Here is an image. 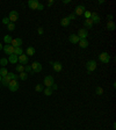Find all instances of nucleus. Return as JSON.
<instances>
[{
  "label": "nucleus",
  "instance_id": "36",
  "mask_svg": "<svg viewBox=\"0 0 116 130\" xmlns=\"http://www.w3.org/2000/svg\"><path fill=\"white\" fill-rule=\"evenodd\" d=\"M2 23H4V24H9V23H11V21H9V19H8V18H4V19H2Z\"/></svg>",
  "mask_w": 116,
  "mask_h": 130
},
{
  "label": "nucleus",
  "instance_id": "42",
  "mask_svg": "<svg viewBox=\"0 0 116 130\" xmlns=\"http://www.w3.org/2000/svg\"><path fill=\"white\" fill-rule=\"evenodd\" d=\"M70 2H71V1H70V0H64V1H63V4H65V5L70 4Z\"/></svg>",
  "mask_w": 116,
  "mask_h": 130
},
{
  "label": "nucleus",
  "instance_id": "13",
  "mask_svg": "<svg viewBox=\"0 0 116 130\" xmlns=\"http://www.w3.org/2000/svg\"><path fill=\"white\" fill-rule=\"evenodd\" d=\"M19 57V62H20V64L21 65H27L28 64V56H26L24 54H22L21 56H18Z\"/></svg>",
  "mask_w": 116,
  "mask_h": 130
},
{
  "label": "nucleus",
  "instance_id": "17",
  "mask_svg": "<svg viewBox=\"0 0 116 130\" xmlns=\"http://www.w3.org/2000/svg\"><path fill=\"white\" fill-rule=\"evenodd\" d=\"M69 41L71 43H73V44H76V43L79 42V37H78L76 34H72V35H70V37H69Z\"/></svg>",
  "mask_w": 116,
  "mask_h": 130
},
{
  "label": "nucleus",
  "instance_id": "37",
  "mask_svg": "<svg viewBox=\"0 0 116 130\" xmlns=\"http://www.w3.org/2000/svg\"><path fill=\"white\" fill-rule=\"evenodd\" d=\"M67 18H69L70 21H71V20H74V19H76V14H74V13H71V14H70Z\"/></svg>",
  "mask_w": 116,
  "mask_h": 130
},
{
  "label": "nucleus",
  "instance_id": "35",
  "mask_svg": "<svg viewBox=\"0 0 116 130\" xmlns=\"http://www.w3.org/2000/svg\"><path fill=\"white\" fill-rule=\"evenodd\" d=\"M24 70H26V72H29V73H34L31 71V66L30 65H24Z\"/></svg>",
  "mask_w": 116,
  "mask_h": 130
},
{
  "label": "nucleus",
  "instance_id": "5",
  "mask_svg": "<svg viewBox=\"0 0 116 130\" xmlns=\"http://www.w3.org/2000/svg\"><path fill=\"white\" fill-rule=\"evenodd\" d=\"M77 36L79 37V40H84V38H86L88 36V31H87V29H85V28H80V29L78 30Z\"/></svg>",
  "mask_w": 116,
  "mask_h": 130
},
{
  "label": "nucleus",
  "instance_id": "23",
  "mask_svg": "<svg viewBox=\"0 0 116 130\" xmlns=\"http://www.w3.org/2000/svg\"><path fill=\"white\" fill-rule=\"evenodd\" d=\"M23 54V49L21 46H18V48H14V55L16 56H21Z\"/></svg>",
  "mask_w": 116,
  "mask_h": 130
},
{
  "label": "nucleus",
  "instance_id": "43",
  "mask_svg": "<svg viewBox=\"0 0 116 130\" xmlns=\"http://www.w3.org/2000/svg\"><path fill=\"white\" fill-rule=\"evenodd\" d=\"M107 18H108V19H109V21H112V19H113V15H112V14H110V15H108V16H107Z\"/></svg>",
  "mask_w": 116,
  "mask_h": 130
},
{
  "label": "nucleus",
  "instance_id": "6",
  "mask_svg": "<svg viewBox=\"0 0 116 130\" xmlns=\"http://www.w3.org/2000/svg\"><path fill=\"white\" fill-rule=\"evenodd\" d=\"M55 84V79L52 76H46L44 78V85L46 87H52V85Z\"/></svg>",
  "mask_w": 116,
  "mask_h": 130
},
{
  "label": "nucleus",
  "instance_id": "28",
  "mask_svg": "<svg viewBox=\"0 0 116 130\" xmlns=\"http://www.w3.org/2000/svg\"><path fill=\"white\" fill-rule=\"evenodd\" d=\"M95 93H97V95H102L103 94V88L100 87V86H97L95 88Z\"/></svg>",
  "mask_w": 116,
  "mask_h": 130
},
{
  "label": "nucleus",
  "instance_id": "4",
  "mask_svg": "<svg viewBox=\"0 0 116 130\" xmlns=\"http://www.w3.org/2000/svg\"><path fill=\"white\" fill-rule=\"evenodd\" d=\"M8 19H9V21L12 23H15L18 21V19H19V13L16 11H11L9 12V15H8Z\"/></svg>",
  "mask_w": 116,
  "mask_h": 130
},
{
  "label": "nucleus",
  "instance_id": "45",
  "mask_svg": "<svg viewBox=\"0 0 116 130\" xmlns=\"http://www.w3.org/2000/svg\"><path fill=\"white\" fill-rule=\"evenodd\" d=\"M1 50H2V44L0 43V51H1Z\"/></svg>",
  "mask_w": 116,
  "mask_h": 130
},
{
  "label": "nucleus",
  "instance_id": "2",
  "mask_svg": "<svg viewBox=\"0 0 116 130\" xmlns=\"http://www.w3.org/2000/svg\"><path fill=\"white\" fill-rule=\"evenodd\" d=\"M7 87L9 88L11 92H16L19 89V83H18V80H11Z\"/></svg>",
  "mask_w": 116,
  "mask_h": 130
},
{
  "label": "nucleus",
  "instance_id": "40",
  "mask_svg": "<svg viewBox=\"0 0 116 130\" xmlns=\"http://www.w3.org/2000/svg\"><path fill=\"white\" fill-rule=\"evenodd\" d=\"M52 5H54V0H50V1L48 2V6H49V7H51Z\"/></svg>",
  "mask_w": 116,
  "mask_h": 130
},
{
  "label": "nucleus",
  "instance_id": "14",
  "mask_svg": "<svg viewBox=\"0 0 116 130\" xmlns=\"http://www.w3.org/2000/svg\"><path fill=\"white\" fill-rule=\"evenodd\" d=\"M91 20L93 21V23H100V16H99V14L95 13V12L91 14Z\"/></svg>",
  "mask_w": 116,
  "mask_h": 130
},
{
  "label": "nucleus",
  "instance_id": "19",
  "mask_svg": "<svg viewBox=\"0 0 116 130\" xmlns=\"http://www.w3.org/2000/svg\"><path fill=\"white\" fill-rule=\"evenodd\" d=\"M60 24H62L63 27H69L70 26V20L67 16H65V18H63L62 20H60Z\"/></svg>",
  "mask_w": 116,
  "mask_h": 130
},
{
  "label": "nucleus",
  "instance_id": "20",
  "mask_svg": "<svg viewBox=\"0 0 116 130\" xmlns=\"http://www.w3.org/2000/svg\"><path fill=\"white\" fill-rule=\"evenodd\" d=\"M93 24H94V23H93V21L91 19H85L84 20V26H85L86 28H92Z\"/></svg>",
  "mask_w": 116,
  "mask_h": 130
},
{
  "label": "nucleus",
  "instance_id": "39",
  "mask_svg": "<svg viewBox=\"0 0 116 130\" xmlns=\"http://www.w3.org/2000/svg\"><path fill=\"white\" fill-rule=\"evenodd\" d=\"M37 31H39V35H43V33H44V30H43V28H42V27H39Z\"/></svg>",
  "mask_w": 116,
  "mask_h": 130
},
{
  "label": "nucleus",
  "instance_id": "10",
  "mask_svg": "<svg viewBox=\"0 0 116 130\" xmlns=\"http://www.w3.org/2000/svg\"><path fill=\"white\" fill-rule=\"evenodd\" d=\"M86 11V8H85V6L84 5H78L77 7H76V9H74V14L76 15H82L84 14V12Z\"/></svg>",
  "mask_w": 116,
  "mask_h": 130
},
{
  "label": "nucleus",
  "instance_id": "33",
  "mask_svg": "<svg viewBox=\"0 0 116 130\" xmlns=\"http://www.w3.org/2000/svg\"><path fill=\"white\" fill-rule=\"evenodd\" d=\"M16 71H18V72H23V71H24V66H23V65H16Z\"/></svg>",
  "mask_w": 116,
  "mask_h": 130
},
{
  "label": "nucleus",
  "instance_id": "9",
  "mask_svg": "<svg viewBox=\"0 0 116 130\" xmlns=\"http://www.w3.org/2000/svg\"><path fill=\"white\" fill-rule=\"evenodd\" d=\"M51 65H52V69L56 72H60L63 69V65L60 62H51Z\"/></svg>",
  "mask_w": 116,
  "mask_h": 130
},
{
  "label": "nucleus",
  "instance_id": "21",
  "mask_svg": "<svg viewBox=\"0 0 116 130\" xmlns=\"http://www.w3.org/2000/svg\"><path fill=\"white\" fill-rule=\"evenodd\" d=\"M26 54H27V56H34L35 55V49L33 48V46H28L27 50H26Z\"/></svg>",
  "mask_w": 116,
  "mask_h": 130
},
{
  "label": "nucleus",
  "instance_id": "27",
  "mask_svg": "<svg viewBox=\"0 0 116 130\" xmlns=\"http://www.w3.org/2000/svg\"><path fill=\"white\" fill-rule=\"evenodd\" d=\"M12 36H9V35H6V36H4V41H5V43L6 44H11V42H12Z\"/></svg>",
  "mask_w": 116,
  "mask_h": 130
},
{
  "label": "nucleus",
  "instance_id": "44",
  "mask_svg": "<svg viewBox=\"0 0 116 130\" xmlns=\"http://www.w3.org/2000/svg\"><path fill=\"white\" fill-rule=\"evenodd\" d=\"M102 4H104L103 0H99V5H102Z\"/></svg>",
  "mask_w": 116,
  "mask_h": 130
},
{
  "label": "nucleus",
  "instance_id": "31",
  "mask_svg": "<svg viewBox=\"0 0 116 130\" xmlns=\"http://www.w3.org/2000/svg\"><path fill=\"white\" fill-rule=\"evenodd\" d=\"M7 29L9 31H13L14 29H15V23H9V24H7Z\"/></svg>",
  "mask_w": 116,
  "mask_h": 130
},
{
  "label": "nucleus",
  "instance_id": "29",
  "mask_svg": "<svg viewBox=\"0 0 116 130\" xmlns=\"http://www.w3.org/2000/svg\"><path fill=\"white\" fill-rule=\"evenodd\" d=\"M7 74H8V71L6 67H1L0 69V76L1 77H5V76H7Z\"/></svg>",
  "mask_w": 116,
  "mask_h": 130
},
{
  "label": "nucleus",
  "instance_id": "3",
  "mask_svg": "<svg viewBox=\"0 0 116 130\" xmlns=\"http://www.w3.org/2000/svg\"><path fill=\"white\" fill-rule=\"evenodd\" d=\"M99 59H100V62L104 63V64H108L109 62H110V55L108 52H102L99 56Z\"/></svg>",
  "mask_w": 116,
  "mask_h": 130
},
{
  "label": "nucleus",
  "instance_id": "30",
  "mask_svg": "<svg viewBox=\"0 0 116 130\" xmlns=\"http://www.w3.org/2000/svg\"><path fill=\"white\" fill-rule=\"evenodd\" d=\"M7 63H8L7 58H1V59H0V65H1V67H5V66L7 65Z\"/></svg>",
  "mask_w": 116,
  "mask_h": 130
},
{
  "label": "nucleus",
  "instance_id": "38",
  "mask_svg": "<svg viewBox=\"0 0 116 130\" xmlns=\"http://www.w3.org/2000/svg\"><path fill=\"white\" fill-rule=\"evenodd\" d=\"M43 8H44V6H43L42 4H39V7H37V11H43Z\"/></svg>",
  "mask_w": 116,
  "mask_h": 130
},
{
  "label": "nucleus",
  "instance_id": "18",
  "mask_svg": "<svg viewBox=\"0 0 116 130\" xmlns=\"http://www.w3.org/2000/svg\"><path fill=\"white\" fill-rule=\"evenodd\" d=\"M9 81H11V78H9V76H5V77H2V78H1V83H2V85H4V86H6V87H7L8 86V84H9Z\"/></svg>",
  "mask_w": 116,
  "mask_h": 130
},
{
  "label": "nucleus",
  "instance_id": "25",
  "mask_svg": "<svg viewBox=\"0 0 116 130\" xmlns=\"http://www.w3.org/2000/svg\"><path fill=\"white\" fill-rule=\"evenodd\" d=\"M19 78L20 79H21V80H27V78H28V73L27 72H24V71H23V72H21L19 74Z\"/></svg>",
  "mask_w": 116,
  "mask_h": 130
},
{
  "label": "nucleus",
  "instance_id": "1",
  "mask_svg": "<svg viewBox=\"0 0 116 130\" xmlns=\"http://www.w3.org/2000/svg\"><path fill=\"white\" fill-rule=\"evenodd\" d=\"M86 69H87V72H88V73L93 72L94 70L97 69V62L94 61V59L88 61L87 63H86Z\"/></svg>",
  "mask_w": 116,
  "mask_h": 130
},
{
  "label": "nucleus",
  "instance_id": "46",
  "mask_svg": "<svg viewBox=\"0 0 116 130\" xmlns=\"http://www.w3.org/2000/svg\"><path fill=\"white\" fill-rule=\"evenodd\" d=\"M1 78H2V77H1V76H0V83H1Z\"/></svg>",
  "mask_w": 116,
  "mask_h": 130
},
{
  "label": "nucleus",
  "instance_id": "11",
  "mask_svg": "<svg viewBox=\"0 0 116 130\" xmlns=\"http://www.w3.org/2000/svg\"><path fill=\"white\" fill-rule=\"evenodd\" d=\"M11 45L12 46H14V48H18V46H21L22 45V40L21 38H13L12 40V42H11Z\"/></svg>",
  "mask_w": 116,
  "mask_h": 130
},
{
  "label": "nucleus",
  "instance_id": "8",
  "mask_svg": "<svg viewBox=\"0 0 116 130\" xmlns=\"http://www.w3.org/2000/svg\"><path fill=\"white\" fill-rule=\"evenodd\" d=\"M4 51L6 52V55L11 56V55H14V46H12L11 44H6V45L2 46Z\"/></svg>",
  "mask_w": 116,
  "mask_h": 130
},
{
  "label": "nucleus",
  "instance_id": "12",
  "mask_svg": "<svg viewBox=\"0 0 116 130\" xmlns=\"http://www.w3.org/2000/svg\"><path fill=\"white\" fill-rule=\"evenodd\" d=\"M39 4V2L37 1V0H29V1H28V6H29L30 9H37Z\"/></svg>",
  "mask_w": 116,
  "mask_h": 130
},
{
  "label": "nucleus",
  "instance_id": "26",
  "mask_svg": "<svg viewBox=\"0 0 116 130\" xmlns=\"http://www.w3.org/2000/svg\"><path fill=\"white\" fill-rule=\"evenodd\" d=\"M8 76H9V78H11V80H18V79H19V76L15 74V73H13V72H8Z\"/></svg>",
  "mask_w": 116,
  "mask_h": 130
},
{
  "label": "nucleus",
  "instance_id": "34",
  "mask_svg": "<svg viewBox=\"0 0 116 130\" xmlns=\"http://www.w3.org/2000/svg\"><path fill=\"white\" fill-rule=\"evenodd\" d=\"M91 14H92V13H91L89 11H85V12H84V14H82V15L85 16V19H91Z\"/></svg>",
  "mask_w": 116,
  "mask_h": 130
},
{
  "label": "nucleus",
  "instance_id": "16",
  "mask_svg": "<svg viewBox=\"0 0 116 130\" xmlns=\"http://www.w3.org/2000/svg\"><path fill=\"white\" fill-rule=\"evenodd\" d=\"M79 45L82 48V49H85V48H87L88 46V44H89V42L87 41V38H84V40H79Z\"/></svg>",
  "mask_w": 116,
  "mask_h": 130
},
{
  "label": "nucleus",
  "instance_id": "41",
  "mask_svg": "<svg viewBox=\"0 0 116 130\" xmlns=\"http://www.w3.org/2000/svg\"><path fill=\"white\" fill-rule=\"evenodd\" d=\"M51 88H52V91H54V89H57V88H58V86H57V85H56V84H54V85H52V87H51Z\"/></svg>",
  "mask_w": 116,
  "mask_h": 130
},
{
  "label": "nucleus",
  "instance_id": "22",
  "mask_svg": "<svg viewBox=\"0 0 116 130\" xmlns=\"http://www.w3.org/2000/svg\"><path fill=\"white\" fill-rule=\"evenodd\" d=\"M115 23L113 22V21H108V23H107V29L108 30H110V31H113V30H115Z\"/></svg>",
  "mask_w": 116,
  "mask_h": 130
},
{
  "label": "nucleus",
  "instance_id": "32",
  "mask_svg": "<svg viewBox=\"0 0 116 130\" xmlns=\"http://www.w3.org/2000/svg\"><path fill=\"white\" fill-rule=\"evenodd\" d=\"M43 89H44V88H43V86L41 84L36 85V87H35V91H36V92H43Z\"/></svg>",
  "mask_w": 116,
  "mask_h": 130
},
{
  "label": "nucleus",
  "instance_id": "24",
  "mask_svg": "<svg viewBox=\"0 0 116 130\" xmlns=\"http://www.w3.org/2000/svg\"><path fill=\"white\" fill-rule=\"evenodd\" d=\"M43 92H44V95L50 96L51 94L54 93V91H52V88H51V87H46L45 89H43Z\"/></svg>",
  "mask_w": 116,
  "mask_h": 130
},
{
  "label": "nucleus",
  "instance_id": "15",
  "mask_svg": "<svg viewBox=\"0 0 116 130\" xmlns=\"http://www.w3.org/2000/svg\"><path fill=\"white\" fill-rule=\"evenodd\" d=\"M19 62V57L16 55H11L9 58H8V63H12V64H16Z\"/></svg>",
  "mask_w": 116,
  "mask_h": 130
},
{
  "label": "nucleus",
  "instance_id": "7",
  "mask_svg": "<svg viewBox=\"0 0 116 130\" xmlns=\"http://www.w3.org/2000/svg\"><path fill=\"white\" fill-rule=\"evenodd\" d=\"M30 66H31V71L33 72H41L42 71V65L39 62H34Z\"/></svg>",
  "mask_w": 116,
  "mask_h": 130
}]
</instances>
